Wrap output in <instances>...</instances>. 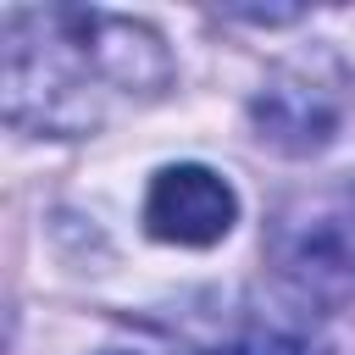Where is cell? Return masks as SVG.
<instances>
[{
	"label": "cell",
	"instance_id": "cell-3",
	"mask_svg": "<svg viewBox=\"0 0 355 355\" xmlns=\"http://www.w3.org/2000/svg\"><path fill=\"white\" fill-rule=\"evenodd\" d=\"M250 116H255V128H261L266 144H277V150H288V155H311V150H322V144L333 139V128H338V116H344V100H338V89L322 78V67L294 61V67H283V72L255 94Z\"/></svg>",
	"mask_w": 355,
	"mask_h": 355
},
{
	"label": "cell",
	"instance_id": "cell-6",
	"mask_svg": "<svg viewBox=\"0 0 355 355\" xmlns=\"http://www.w3.org/2000/svg\"><path fill=\"white\" fill-rule=\"evenodd\" d=\"M105 355H128V349H105Z\"/></svg>",
	"mask_w": 355,
	"mask_h": 355
},
{
	"label": "cell",
	"instance_id": "cell-4",
	"mask_svg": "<svg viewBox=\"0 0 355 355\" xmlns=\"http://www.w3.org/2000/svg\"><path fill=\"white\" fill-rule=\"evenodd\" d=\"M233 216H239V200L211 166H166L155 172L144 200V227L166 244H194V250L227 239Z\"/></svg>",
	"mask_w": 355,
	"mask_h": 355
},
{
	"label": "cell",
	"instance_id": "cell-5",
	"mask_svg": "<svg viewBox=\"0 0 355 355\" xmlns=\"http://www.w3.org/2000/svg\"><path fill=\"white\" fill-rule=\"evenodd\" d=\"M233 355H327V344L311 333V327H294V322H255Z\"/></svg>",
	"mask_w": 355,
	"mask_h": 355
},
{
	"label": "cell",
	"instance_id": "cell-2",
	"mask_svg": "<svg viewBox=\"0 0 355 355\" xmlns=\"http://www.w3.org/2000/svg\"><path fill=\"white\" fill-rule=\"evenodd\" d=\"M266 255L294 294L316 305L355 300V183L288 205L272 222Z\"/></svg>",
	"mask_w": 355,
	"mask_h": 355
},
{
	"label": "cell",
	"instance_id": "cell-1",
	"mask_svg": "<svg viewBox=\"0 0 355 355\" xmlns=\"http://www.w3.org/2000/svg\"><path fill=\"white\" fill-rule=\"evenodd\" d=\"M172 78L166 44L116 11H6V122L28 133H89L116 100H155Z\"/></svg>",
	"mask_w": 355,
	"mask_h": 355
}]
</instances>
